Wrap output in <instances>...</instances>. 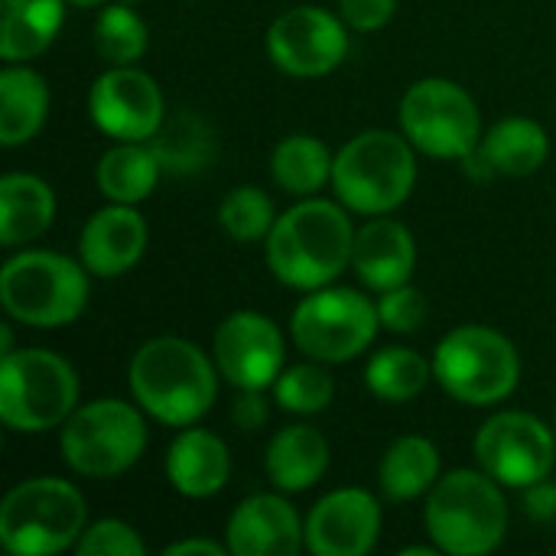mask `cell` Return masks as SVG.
Returning <instances> with one entry per match:
<instances>
[{"instance_id":"obj_1","label":"cell","mask_w":556,"mask_h":556,"mask_svg":"<svg viewBox=\"0 0 556 556\" xmlns=\"http://www.w3.org/2000/svg\"><path fill=\"white\" fill-rule=\"evenodd\" d=\"M355 228L329 199H303L277 215L267 235V267L293 290L329 287L352 264Z\"/></svg>"},{"instance_id":"obj_2","label":"cell","mask_w":556,"mask_h":556,"mask_svg":"<svg viewBox=\"0 0 556 556\" xmlns=\"http://www.w3.org/2000/svg\"><path fill=\"white\" fill-rule=\"evenodd\" d=\"M127 381L134 401L150 417L166 427H192L215 404L218 365L195 342L160 336L134 352Z\"/></svg>"},{"instance_id":"obj_3","label":"cell","mask_w":556,"mask_h":556,"mask_svg":"<svg viewBox=\"0 0 556 556\" xmlns=\"http://www.w3.org/2000/svg\"><path fill=\"white\" fill-rule=\"evenodd\" d=\"M508 531L502 485L482 469L446 472L427 498V534L450 556L492 554Z\"/></svg>"},{"instance_id":"obj_4","label":"cell","mask_w":556,"mask_h":556,"mask_svg":"<svg viewBox=\"0 0 556 556\" xmlns=\"http://www.w3.org/2000/svg\"><path fill=\"white\" fill-rule=\"evenodd\" d=\"M414 143L391 130H365L352 137L332 163V189L339 202L358 215H391L407 202L417 182Z\"/></svg>"},{"instance_id":"obj_5","label":"cell","mask_w":556,"mask_h":556,"mask_svg":"<svg viewBox=\"0 0 556 556\" xmlns=\"http://www.w3.org/2000/svg\"><path fill=\"white\" fill-rule=\"evenodd\" d=\"M81 492L52 476L13 485L0 505V544L13 556H52L78 544L85 534Z\"/></svg>"},{"instance_id":"obj_6","label":"cell","mask_w":556,"mask_h":556,"mask_svg":"<svg viewBox=\"0 0 556 556\" xmlns=\"http://www.w3.org/2000/svg\"><path fill=\"white\" fill-rule=\"evenodd\" d=\"M0 303L23 326H68L88 303V267L55 251H23L0 270Z\"/></svg>"},{"instance_id":"obj_7","label":"cell","mask_w":556,"mask_h":556,"mask_svg":"<svg viewBox=\"0 0 556 556\" xmlns=\"http://www.w3.org/2000/svg\"><path fill=\"white\" fill-rule=\"evenodd\" d=\"M78 407L75 368L46 349H13L0 358V420L13 433L62 427Z\"/></svg>"},{"instance_id":"obj_8","label":"cell","mask_w":556,"mask_h":556,"mask_svg":"<svg viewBox=\"0 0 556 556\" xmlns=\"http://www.w3.org/2000/svg\"><path fill=\"white\" fill-rule=\"evenodd\" d=\"M433 378L469 407H492L515 394L521 381L518 349L489 326H459L433 352Z\"/></svg>"},{"instance_id":"obj_9","label":"cell","mask_w":556,"mask_h":556,"mask_svg":"<svg viewBox=\"0 0 556 556\" xmlns=\"http://www.w3.org/2000/svg\"><path fill=\"white\" fill-rule=\"evenodd\" d=\"M62 459L85 479H117L147 450V424L137 407L101 397L72 410L59 437Z\"/></svg>"},{"instance_id":"obj_10","label":"cell","mask_w":556,"mask_h":556,"mask_svg":"<svg viewBox=\"0 0 556 556\" xmlns=\"http://www.w3.org/2000/svg\"><path fill=\"white\" fill-rule=\"evenodd\" d=\"M378 303L349 287H319L293 309L290 336L303 355L323 365L358 358L378 336Z\"/></svg>"},{"instance_id":"obj_11","label":"cell","mask_w":556,"mask_h":556,"mask_svg":"<svg viewBox=\"0 0 556 556\" xmlns=\"http://www.w3.org/2000/svg\"><path fill=\"white\" fill-rule=\"evenodd\" d=\"M404 137L427 156L469 160L482 143V117L472 94L450 78H424L401 101Z\"/></svg>"},{"instance_id":"obj_12","label":"cell","mask_w":556,"mask_h":556,"mask_svg":"<svg viewBox=\"0 0 556 556\" xmlns=\"http://www.w3.org/2000/svg\"><path fill=\"white\" fill-rule=\"evenodd\" d=\"M479 466L505 489H531L551 476L556 463V430L525 410L489 417L476 437Z\"/></svg>"},{"instance_id":"obj_13","label":"cell","mask_w":556,"mask_h":556,"mask_svg":"<svg viewBox=\"0 0 556 556\" xmlns=\"http://www.w3.org/2000/svg\"><path fill=\"white\" fill-rule=\"evenodd\" d=\"M267 52L274 65L293 78L329 75L349 55L345 20H339L326 7H293L270 23Z\"/></svg>"},{"instance_id":"obj_14","label":"cell","mask_w":556,"mask_h":556,"mask_svg":"<svg viewBox=\"0 0 556 556\" xmlns=\"http://www.w3.org/2000/svg\"><path fill=\"white\" fill-rule=\"evenodd\" d=\"M88 114L101 134L143 143L160 134L166 104L160 85L147 72L134 65H111L88 91Z\"/></svg>"},{"instance_id":"obj_15","label":"cell","mask_w":556,"mask_h":556,"mask_svg":"<svg viewBox=\"0 0 556 556\" xmlns=\"http://www.w3.org/2000/svg\"><path fill=\"white\" fill-rule=\"evenodd\" d=\"M212 355H215L218 375L231 388L264 391L280 378L287 349H283V332L277 329L274 319L241 309V313H231L218 326Z\"/></svg>"},{"instance_id":"obj_16","label":"cell","mask_w":556,"mask_h":556,"mask_svg":"<svg viewBox=\"0 0 556 556\" xmlns=\"http://www.w3.org/2000/svg\"><path fill=\"white\" fill-rule=\"evenodd\" d=\"M303 528L309 554L365 556L381 534V505L365 489H339L313 505Z\"/></svg>"},{"instance_id":"obj_17","label":"cell","mask_w":556,"mask_h":556,"mask_svg":"<svg viewBox=\"0 0 556 556\" xmlns=\"http://www.w3.org/2000/svg\"><path fill=\"white\" fill-rule=\"evenodd\" d=\"M225 544L235 556H296L306 547V528L287 498L251 495L228 518Z\"/></svg>"},{"instance_id":"obj_18","label":"cell","mask_w":556,"mask_h":556,"mask_svg":"<svg viewBox=\"0 0 556 556\" xmlns=\"http://www.w3.org/2000/svg\"><path fill=\"white\" fill-rule=\"evenodd\" d=\"M147 251V222L134 205H108L94 212L78 238V254L88 274L94 277H121L127 274Z\"/></svg>"},{"instance_id":"obj_19","label":"cell","mask_w":556,"mask_h":556,"mask_svg":"<svg viewBox=\"0 0 556 556\" xmlns=\"http://www.w3.org/2000/svg\"><path fill=\"white\" fill-rule=\"evenodd\" d=\"M352 267H355L358 280L375 293L410 283V274L417 267L414 235L397 218L371 215V222H365L355 231Z\"/></svg>"},{"instance_id":"obj_20","label":"cell","mask_w":556,"mask_h":556,"mask_svg":"<svg viewBox=\"0 0 556 556\" xmlns=\"http://www.w3.org/2000/svg\"><path fill=\"white\" fill-rule=\"evenodd\" d=\"M231 453L222 437L189 427L182 430L166 453V479L186 498H208L228 485Z\"/></svg>"},{"instance_id":"obj_21","label":"cell","mask_w":556,"mask_h":556,"mask_svg":"<svg viewBox=\"0 0 556 556\" xmlns=\"http://www.w3.org/2000/svg\"><path fill=\"white\" fill-rule=\"evenodd\" d=\"M267 479L277 492H306L313 489L329 469V443L316 427L293 424L274 433L264 453Z\"/></svg>"},{"instance_id":"obj_22","label":"cell","mask_w":556,"mask_h":556,"mask_svg":"<svg viewBox=\"0 0 556 556\" xmlns=\"http://www.w3.org/2000/svg\"><path fill=\"white\" fill-rule=\"evenodd\" d=\"M55 218V192L46 179L10 173L0 179V244L20 248L49 231Z\"/></svg>"},{"instance_id":"obj_23","label":"cell","mask_w":556,"mask_h":556,"mask_svg":"<svg viewBox=\"0 0 556 556\" xmlns=\"http://www.w3.org/2000/svg\"><path fill=\"white\" fill-rule=\"evenodd\" d=\"M49 114L46 78L26 65H10L0 72V143L23 147L33 140Z\"/></svg>"},{"instance_id":"obj_24","label":"cell","mask_w":556,"mask_h":556,"mask_svg":"<svg viewBox=\"0 0 556 556\" xmlns=\"http://www.w3.org/2000/svg\"><path fill=\"white\" fill-rule=\"evenodd\" d=\"M479 153L492 173L502 176H531L551 156L547 130L531 117H505L498 121L479 143Z\"/></svg>"},{"instance_id":"obj_25","label":"cell","mask_w":556,"mask_h":556,"mask_svg":"<svg viewBox=\"0 0 556 556\" xmlns=\"http://www.w3.org/2000/svg\"><path fill=\"white\" fill-rule=\"evenodd\" d=\"M160 169H163V160L156 150L134 143V140H121L117 147L101 153L94 166V182L104 199L121 202V205H137L156 189Z\"/></svg>"},{"instance_id":"obj_26","label":"cell","mask_w":556,"mask_h":556,"mask_svg":"<svg viewBox=\"0 0 556 556\" xmlns=\"http://www.w3.org/2000/svg\"><path fill=\"white\" fill-rule=\"evenodd\" d=\"M65 20V0H3L0 55L23 62L52 46Z\"/></svg>"},{"instance_id":"obj_27","label":"cell","mask_w":556,"mask_h":556,"mask_svg":"<svg viewBox=\"0 0 556 556\" xmlns=\"http://www.w3.org/2000/svg\"><path fill=\"white\" fill-rule=\"evenodd\" d=\"M381 492L391 502H414L440 482V450L427 437H401L388 446L378 469Z\"/></svg>"},{"instance_id":"obj_28","label":"cell","mask_w":556,"mask_h":556,"mask_svg":"<svg viewBox=\"0 0 556 556\" xmlns=\"http://www.w3.org/2000/svg\"><path fill=\"white\" fill-rule=\"evenodd\" d=\"M332 163H336V156L326 150V143L319 137L293 134L274 147L270 173L283 192L306 199V195L319 192L326 182H332Z\"/></svg>"},{"instance_id":"obj_29","label":"cell","mask_w":556,"mask_h":556,"mask_svg":"<svg viewBox=\"0 0 556 556\" xmlns=\"http://www.w3.org/2000/svg\"><path fill=\"white\" fill-rule=\"evenodd\" d=\"M430 375H433V362H427L420 352L404 349V345L381 349L365 365L368 391L381 401H391V404L414 401L427 388Z\"/></svg>"},{"instance_id":"obj_30","label":"cell","mask_w":556,"mask_h":556,"mask_svg":"<svg viewBox=\"0 0 556 556\" xmlns=\"http://www.w3.org/2000/svg\"><path fill=\"white\" fill-rule=\"evenodd\" d=\"M147 23L124 3H111L94 20V49L111 65H134L147 52Z\"/></svg>"},{"instance_id":"obj_31","label":"cell","mask_w":556,"mask_h":556,"mask_svg":"<svg viewBox=\"0 0 556 556\" xmlns=\"http://www.w3.org/2000/svg\"><path fill=\"white\" fill-rule=\"evenodd\" d=\"M274 222H277L274 202L257 186H238L218 205V225L225 228L231 241H241V244L267 241Z\"/></svg>"},{"instance_id":"obj_32","label":"cell","mask_w":556,"mask_h":556,"mask_svg":"<svg viewBox=\"0 0 556 556\" xmlns=\"http://www.w3.org/2000/svg\"><path fill=\"white\" fill-rule=\"evenodd\" d=\"M274 397L290 414H319L336 397V381L323 365H293L274 381Z\"/></svg>"},{"instance_id":"obj_33","label":"cell","mask_w":556,"mask_h":556,"mask_svg":"<svg viewBox=\"0 0 556 556\" xmlns=\"http://www.w3.org/2000/svg\"><path fill=\"white\" fill-rule=\"evenodd\" d=\"M75 551L81 556H143L147 544L140 541V534L130 525H124L117 518H104V521H94L91 528H85Z\"/></svg>"},{"instance_id":"obj_34","label":"cell","mask_w":556,"mask_h":556,"mask_svg":"<svg viewBox=\"0 0 556 556\" xmlns=\"http://www.w3.org/2000/svg\"><path fill=\"white\" fill-rule=\"evenodd\" d=\"M378 319L391 332H401V336L417 332L427 323V300L410 283L384 290L381 300H378Z\"/></svg>"},{"instance_id":"obj_35","label":"cell","mask_w":556,"mask_h":556,"mask_svg":"<svg viewBox=\"0 0 556 556\" xmlns=\"http://www.w3.org/2000/svg\"><path fill=\"white\" fill-rule=\"evenodd\" d=\"M394 7L397 0H339V16L358 33H375L391 23Z\"/></svg>"},{"instance_id":"obj_36","label":"cell","mask_w":556,"mask_h":556,"mask_svg":"<svg viewBox=\"0 0 556 556\" xmlns=\"http://www.w3.org/2000/svg\"><path fill=\"white\" fill-rule=\"evenodd\" d=\"M231 420L241 430H261L267 424V401L261 397V391H241V397L231 407Z\"/></svg>"},{"instance_id":"obj_37","label":"cell","mask_w":556,"mask_h":556,"mask_svg":"<svg viewBox=\"0 0 556 556\" xmlns=\"http://www.w3.org/2000/svg\"><path fill=\"white\" fill-rule=\"evenodd\" d=\"M166 556H192V554H202V556H225L231 554L228 551V544H215V541H176V544H169L166 551H163Z\"/></svg>"},{"instance_id":"obj_38","label":"cell","mask_w":556,"mask_h":556,"mask_svg":"<svg viewBox=\"0 0 556 556\" xmlns=\"http://www.w3.org/2000/svg\"><path fill=\"white\" fill-rule=\"evenodd\" d=\"M531 495H528V502H531V511L534 515H554L556 511V489L554 485H547V479L544 482H538V485H531L528 489Z\"/></svg>"},{"instance_id":"obj_39","label":"cell","mask_w":556,"mask_h":556,"mask_svg":"<svg viewBox=\"0 0 556 556\" xmlns=\"http://www.w3.org/2000/svg\"><path fill=\"white\" fill-rule=\"evenodd\" d=\"M72 3H78V7H101L104 0H72Z\"/></svg>"},{"instance_id":"obj_40","label":"cell","mask_w":556,"mask_h":556,"mask_svg":"<svg viewBox=\"0 0 556 556\" xmlns=\"http://www.w3.org/2000/svg\"><path fill=\"white\" fill-rule=\"evenodd\" d=\"M554 430H556V424H554Z\"/></svg>"}]
</instances>
